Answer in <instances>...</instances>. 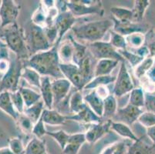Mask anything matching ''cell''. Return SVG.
Segmentation results:
<instances>
[{"instance_id": "6da1fadb", "label": "cell", "mask_w": 155, "mask_h": 154, "mask_svg": "<svg viewBox=\"0 0 155 154\" xmlns=\"http://www.w3.org/2000/svg\"><path fill=\"white\" fill-rule=\"evenodd\" d=\"M59 46L54 45L49 50L33 54L23 61L24 66H28L41 75V76L52 77L55 80L64 78L60 68V59L58 56Z\"/></svg>"}, {"instance_id": "7a4b0ae2", "label": "cell", "mask_w": 155, "mask_h": 154, "mask_svg": "<svg viewBox=\"0 0 155 154\" xmlns=\"http://www.w3.org/2000/svg\"><path fill=\"white\" fill-rule=\"evenodd\" d=\"M113 26L114 22L112 19H107L74 25L71 30L77 40L93 43L102 41L107 32L113 28Z\"/></svg>"}, {"instance_id": "3957f363", "label": "cell", "mask_w": 155, "mask_h": 154, "mask_svg": "<svg viewBox=\"0 0 155 154\" xmlns=\"http://www.w3.org/2000/svg\"><path fill=\"white\" fill-rule=\"evenodd\" d=\"M3 29L4 42L8 49L21 60H27L30 57V53L28 49L25 36L17 23L9 25Z\"/></svg>"}, {"instance_id": "277c9868", "label": "cell", "mask_w": 155, "mask_h": 154, "mask_svg": "<svg viewBox=\"0 0 155 154\" xmlns=\"http://www.w3.org/2000/svg\"><path fill=\"white\" fill-rule=\"evenodd\" d=\"M10 61L9 70L0 80V93L5 91L14 93L19 89V82L24 68L23 60H21L14 55L13 59L10 57Z\"/></svg>"}, {"instance_id": "5b68a950", "label": "cell", "mask_w": 155, "mask_h": 154, "mask_svg": "<svg viewBox=\"0 0 155 154\" xmlns=\"http://www.w3.org/2000/svg\"><path fill=\"white\" fill-rule=\"evenodd\" d=\"M25 38L30 56L37 53L49 50L53 47L46 37L43 28L33 23L29 25V29Z\"/></svg>"}, {"instance_id": "8992f818", "label": "cell", "mask_w": 155, "mask_h": 154, "mask_svg": "<svg viewBox=\"0 0 155 154\" xmlns=\"http://www.w3.org/2000/svg\"><path fill=\"white\" fill-rule=\"evenodd\" d=\"M68 10L74 16L83 17L91 15H100L102 16L104 13L103 3L101 1L93 0H75L66 1Z\"/></svg>"}, {"instance_id": "52a82bcc", "label": "cell", "mask_w": 155, "mask_h": 154, "mask_svg": "<svg viewBox=\"0 0 155 154\" xmlns=\"http://www.w3.org/2000/svg\"><path fill=\"white\" fill-rule=\"evenodd\" d=\"M87 46L90 53L97 61L101 59H114L120 63L125 61L123 56L110 42L99 41L93 43H87Z\"/></svg>"}, {"instance_id": "ba28073f", "label": "cell", "mask_w": 155, "mask_h": 154, "mask_svg": "<svg viewBox=\"0 0 155 154\" xmlns=\"http://www.w3.org/2000/svg\"><path fill=\"white\" fill-rule=\"evenodd\" d=\"M134 89V85L127 70L126 63L125 61L121 62L119 72L114 83L113 94L116 98H119L130 93Z\"/></svg>"}, {"instance_id": "9c48e42d", "label": "cell", "mask_w": 155, "mask_h": 154, "mask_svg": "<svg viewBox=\"0 0 155 154\" xmlns=\"http://www.w3.org/2000/svg\"><path fill=\"white\" fill-rule=\"evenodd\" d=\"M19 5L12 0H2L0 4V25L2 28L16 23L19 14Z\"/></svg>"}, {"instance_id": "30bf717a", "label": "cell", "mask_w": 155, "mask_h": 154, "mask_svg": "<svg viewBox=\"0 0 155 154\" xmlns=\"http://www.w3.org/2000/svg\"><path fill=\"white\" fill-rule=\"evenodd\" d=\"M60 70L63 73L64 78L70 81L72 86L75 87L76 90L82 91L87 85V82L80 73L78 66L74 63H60Z\"/></svg>"}, {"instance_id": "8fae6325", "label": "cell", "mask_w": 155, "mask_h": 154, "mask_svg": "<svg viewBox=\"0 0 155 154\" xmlns=\"http://www.w3.org/2000/svg\"><path fill=\"white\" fill-rule=\"evenodd\" d=\"M76 19L77 18L69 10L58 14L53 24L58 31V40L55 45L60 46L65 34L75 25Z\"/></svg>"}, {"instance_id": "7c38bea8", "label": "cell", "mask_w": 155, "mask_h": 154, "mask_svg": "<svg viewBox=\"0 0 155 154\" xmlns=\"http://www.w3.org/2000/svg\"><path fill=\"white\" fill-rule=\"evenodd\" d=\"M143 112L142 109L127 103L124 107L118 108L116 115L113 118L112 121L123 123L128 126H131L138 120V118Z\"/></svg>"}, {"instance_id": "4fadbf2b", "label": "cell", "mask_w": 155, "mask_h": 154, "mask_svg": "<svg viewBox=\"0 0 155 154\" xmlns=\"http://www.w3.org/2000/svg\"><path fill=\"white\" fill-rule=\"evenodd\" d=\"M112 20L114 22L113 31L118 34H120L121 36L124 37L129 36L130 34L136 33V32L146 34L150 30L148 25L141 23V22L140 23L133 22H121L114 19H112Z\"/></svg>"}, {"instance_id": "5bb4252c", "label": "cell", "mask_w": 155, "mask_h": 154, "mask_svg": "<svg viewBox=\"0 0 155 154\" xmlns=\"http://www.w3.org/2000/svg\"><path fill=\"white\" fill-rule=\"evenodd\" d=\"M111 122L112 120H107L100 123L91 124L85 133L87 142L90 144H94L102 139L110 130Z\"/></svg>"}, {"instance_id": "9a60e30c", "label": "cell", "mask_w": 155, "mask_h": 154, "mask_svg": "<svg viewBox=\"0 0 155 154\" xmlns=\"http://www.w3.org/2000/svg\"><path fill=\"white\" fill-rule=\"evenodd\" d=\"M71 87L72 84L66 78L57 79L52 81V90L54 101L53 107L58 105L68 97Z\"/></svg>"}, {"instance_id": "2e32d148", "label": "cell", "mask_w": 155, "mask_h": 154, "mask_svg": "<svg viewBox=\"0 0 155 154\" xmlns=\"http://www.w3.org/2000/svg\"><path fill=\"white\" fill-rule=\"evenodd\" d=\"M67 120H73L83 124H96L102 123L103 119L98 116L95 113L91 110L88 105H86L84 109L81 110L79 113L73 115L67 116Z\"/></svg>"}, {"instance_id": "e0dca14e", "label": "cell", "mask_w": 155, "mask_h": 154, "mask_svg": "<svg viewBox=\"0 0 155 154\" xmlns=\"http://www.w3.org/2000/svg\"><path fill=\"white\" fill-rule=\"evenodd\" d=\"M97 60H96L91 53H87V56L78 63V67L80 71L84 78L87 84L91 82L94 78V72H95V66Z\"/></svg>"}, {"instance_id": "ac0fdd59", "label": "cell", "mask_w": 155, "mask_h": 154, "mask_svg": "<svg viewBox=\"0 0 155 154\" xmlns=\"http://www.w3.org/2000/svg\"><path fill=\"white\" fill-rule=\"evenodd\" d=\"M40 94L42 97V100L44 103L46 109L53 110L54 106L53 101V94L52 90V81L48 76H42L41 85H40Z\"/></svg>"}, {"instance_id": "d6986e66", "label": "cell", "mask_w": 155, "mask_h": 154, "mask_svg": "<svg viewBox=\"0 0 155 154\" xmlns=\"http://www.w3.org/2000/svg\"><path fill=\"white\" fill-rule=\"evenodd\" d=\"M85 143H87L85 133L70 134L68 143L62 150L63 154H78Z\"/></svg>"}, {"instance_id": "ffe728a7", "label": "cell", "mask_w": 155, "mask_h": 154, "mask_svg": "<svg viewBox=\"0 0 155 154\" xmlns=\"http://www.w3.org/2000/svg\"><path fill=\"white\" fill-rule=\"evenodd\" d=\"M0 110H2L15 121L19 116V113L14 107L11 99V93L9 92L5 91L0 93Z\"/></svg>"}, {"instance_id": "44dd1931", "label": "cell", "mask_w": 155, "mask_h": 154, "mask_svg": "<svg viewBox=\"0 0 155 154\" xmlns=\"http://www.w3.org/2000/svg\"><path fill=\"white\" fill-rule=\"evenodd\" d=\"M86 104L97 114L98 116H103L104 112V100L97 95L95 90H92L91 93L84 97Z\"/></svg>"}, {"instance_id": "7402d4cb", "label": "cell", "mask_w": 155, "mask_h": 154, "mask_svg": "<svg viewBox=\"0 0 155 154\" xmlns=\"http://www.w3.org/2000/svg\"><path fill=\"white\" fill-rule=\"evenodd\" d=\"M42 119L45 124L51 126H61L67 120V116L63 115L56 110L45 109L42 114Z\"/></svg>"}, {"instance_id": "603a6c76", "label": "cell", "mask_w": 155, "mask_h": 154, "mask_svg": "<svg viewBox=\"0 0 155 154\" xmlns=\"http://www.w3.org/2000/svg\"><path fill=\"white\" fill-rule=\"evenodd\" d=\"M120 62L114 59H101L97 62L94 72L95 76H110L113 70L118 66Z\"/></svg>"}, {"instance_id": "cb8c5ba5", "label": "cell", "mask_w": 155, "mask_h": 154, "mask_svg": "<svg viewBox=\"0 0 155 154\" xmlns=\"http://www.w3.org/2000/svg\"><path fill=\"white\" fill-rule=\"evenodd\" d=\"M110 129L116 133L120 136L125 138V139H128V140L135 142V141L139 139V137H137L136 134L130 129V126L123 123L112 121L111 122Z\"/></svg>"}, {"instance_id": "d4e9b609", "label": "cell", "mask_w": 155, "mask_h": 154, "mask_svg": "<svg viewBox=\"0 0 155 154\" xmlns=\"http://www.w3.org/2000/svg\"><path fill=\"white\" fill-rule=\"evenodd\" d=\"M118 110L117 101L114 94H110L104 100V112L102 119L104 121L112 120Z\"/></svg>"}, {"instance_id": "484cf974", "label": "cell", "mask_w": 155, "mask_h": 154, "mask_svg": "<svg viewBox=\"0 0 155 154\" xmlns=\"http://www.w3.org/2000/svg\"><path fill=\"white\" fill-rule=\"evenodd\" d=\"M86 103L84 101V96L82 92L76 90L69 97V109L70 115L77 114L84 109L86 106Z\"/></svg>"}, {"instance_id": "4316f807", "label": "cell", "mask_w": 155, "mask_h": 154, "mask_svg": "<svg viewBox=\"0 0 155 154\" xmlns=\"http://www.w3.org/2000/svg\"><path fill=\"white\" fill-rule=\"evenodd\" d=\"M73 46L70 40L61 42L58 47V56L60 63H72L73 61Z\"/></svg>"}, {"instance_id": "83f0119b", "label": "cell", "mask_w": 155, "mask_h": 154, "mask_svg": "<svg viewBox=\"0 0 155 154\" xmlns=\"http://www.w3.org/2000/svg\"><path fill=\"white\" fill-rule=\"evenodd\" d=\"M154 147L155 145L150 146L139 138L138 140L131 143L126 154H153Z\"/></svg>"}, {"instance_id": "f1b7e54d", "label": "cell", "mask_w": 155, "mask_h": 154, "mask_svg": "<svg viewBox=\"0 0 155 154\" xmlns=\"http://www.w3.org/2000/svg\"><path fill=\"white\" fill-rule=\"evenodd\" d=\"M68 39L72 42L73 46V50H74L73 63L77 66L78 63L87 56V53H89V49L87 46L80 43L78 40H77L73 35H69Z\"/></svg>"}, {"instance_id": "f546056e", "label": "cell", "mask_w": 155, "mask_h": 154, "mask_svg": "<svg viewBox=\"0 0 155 154\" xmlns=\"http://www.w3.org/2000/svg\"><path fill=\"white\" fill-rule=\"evenodd\" d=\"M150 1L148 0H136L134 1V7L132 8L133 13V22L140 23L143 21L144 14L147 9L150 6Z\"/></svg>"}, {"instance_id": "4dcf8cb0", "label": "cell", "mask_w": 155, "mask_h": 154, "mask_svg": "<svg viewBox=\"0 0 155 154\" xmlns=\"http://www.w3.org/2000/svg\"><path fill=\"white\" fill-rule=\"evenodd\" d=\"M22 78L30 86L36 88H40L41 85V75L38 72L28 66H24L22 72Z\"/></svg>"}, {"instance_id": "1f68e13d", "label": "cell", "mask_w": 155, "mask_h": 154, "mask_svg": "<svg viewBox=\"0 0 155 154\" xmlns=\"http://www.w3.org/2000/svg\"><path fill=\"white\" fill-rule=\"evenodd\" d=\"M19 90L20 92L22 98H23L26 108H28V107L34 105L35 103L42 100V97L40 93L36 92L35 90L24 87H19Z\"/></svg>"}, {"instance_id": "d6a6232c", "label": "cell", "mask_w": 155, "mask_h": 154, "mask_svg": "<svg viewBox=\"0 0 155 154\" xmlns=\"http://www.w3.org/2000/svg\"><path fill=\"white\" fill-rule=\"evenodd\" d=\"M116 76H95L91 82H89L85 86L84 90H94L98 87H107L108 85L115 83Z\"/></svg>"}, {"instance_id": "836d02e7", "label": "cell", "mask_w": 155, "mask_h": 154, "mask_svg": "<svg viewBox=\"0 0 155 154\" xmlns=\"http://www.w3.org/2000/svg\"><path fill=\"white\" fill-rule=\"evenodd\" d=\"M46 109L43 100H40L38 103H35L34 105L26 108L24 111L23 114L26 115L29 119H30L33 123H36L42 116V114L43 113V110Z\"/></svg>"}, {"instance_id": "e575fe53", "label": "cell", "mask_w": 155, "mask_h": 154, "mask_svg": "<svg viewBox=\"0 0 155 154\" xmlns=\"http://www.w3.org/2000/svg\"><path fill=\"white\" fill-rule=\"evenodd\" d=\"M110 12L113 15V19L121 22H132L133 13L132 9L124 7L113 6L110 8Z\"/></svg>"}, {"instance_id": "d590c367", "label": "cell", "mask_w": 155, "mask_h": 154, "mask_svg": "<svg viewBox=\"0 0 155 154\" xmlns=\"http://www.w3.org/2000/svg\"><path fill=\"white\" fill-rule=\"evenodd\" d=\"M128 103L138 108H143L145 106V91L142 87H136L130 93Z\"/></svg>"}, {"instance_id": "8d00e7d4", "label": "cell", "mask_w": 155, "mask_h": 154, "mask_svg": "<svg viewBox=\"0 0 155 154\" xmlns=\"http://www.w3.org/2000/svg\"><path fill=\"white\" fill-rule=\"evenodd\" d=\"M46 152V142L42 139L33 137L26 145L25 154H45Z\"/></svg>"}, {"instance_id": "74e56055", "label": "cell", "mask_w": 155, "mask_h": 154, "mask_svg": "<svg viewBox=\"0 0 155 154\" xmlns=\"http://www.w3.org/2000/svg\"><path fill=\"white\" fill-rule=\"evenodd\" d=\"M153 63H154V58L150 56L145 58L140 64L134 68V75L136 78L139 80H143V78L146 76L147 72L153 66Z\"/></svg>"}, {"instance_id": "f35d334b", "label": "cell", "mask_w": 155, "mask_h": 154, "mask_svg": "<svg viewBox=\"0 0 155 154\" xmlns=\"http://www.w3.org/2000/svg\"><path fill=\"white\" fill-rule=\"evenodd\" d=\"M31 19H32V23H33L34 25L40 26L42 28L46 27L48 20L47 9L40 3L39 7L36 8V10L33 13Z\"/></svg>"}, {"instance_id": "ab89813d", "label": "cell", "mask_w": 155, "mask_h": 154, "mask_svg": "<svg viewBox=\"0 0 155 154\" xmlns=\"http://www.w3.org/2000/svg\"><path fill=\"white\" fill-rule=\"evenodd\" d=\"M126 39L127 46V49H135L145 45V34L140 33V32H136V33L130 34L129 36L125 37Z\"/></svg>"}, {"instance_id": "60d3db41", "label": "cell", "mask_w": 155, "mask_h": 154, "mask_svg": "<svg viewBox=\"0 0 155 154\" xmlns=\"http://www.w3.org/2000/svg\"><path fill=\"white\" fill-rule=\"evenodd\" d=\"M46 135L50 136V137H52L54 140L57 142L61 150H63L65 148V146L67 145L70 136V134L67 133V132H65L63 129H60V130L58 131H54V132L47 131Z\"/></svg>"}, {"instance_id": "b9f144b4", "label": "cell", "mask_w": 155, "mask_h": 154, "mask_svg": "<svg viewBox=\"0 0 155 154\" xmlns=\"http://www.w3.org/2000/svg\"><path fill=\"white\" fill-rule=\"evenodd\" d=\"M16 125L19 129L25 134L32 133V129L34 126V123L31 121L30 119L28 118L24 114H19L18 119L15 120Z\"/></svg>"}, {"instance_id": "7bdbcfd3", "label": "cell", "mask_w": 155, "mask_h": 154, "mask_svg": "<svg viewBox=\"0 0 155 154\" xmlns=\"http://www.w3.org/2000/svg\"><path fill=\"white\" fill-rule=\"evenodd\" d=\"M109 42L118 51L127 49L126 39L124 36H121L120 34L117 33L113 30L110 31V40Z\"/></svg>"}, {"instance_id": "ee69618b", "label": "cell", "mask_w": 155, "mask_h": 154, "mask_svg": "<svg viewBox=\"0 0 155 154\" xmlns=\"http://www.w3.org/2000/svg\"><path fill=\"white\" fill-rule=\"evenodd\" d=\"M120 53V54L123 56L124 59L125 60H127L129 62V63L130 64V66L134 69L135 67L140 64L142 61H143V58L140 57L138 56L137 55H136L135 53H134L133 52L130 51L129 49H124V50H119L118 51Z\"/></svg>"}, {"instance_id": "f6af8a7d", "label": "cell", "mask_w": 155, "mask_h": 154, "mask_svg": "<svg viewBox=\"0 0 155 154\" xmlns=\"http://www.w3.org/2000/svg\"><path fill=\"white\" fill-rule=\"evenodd\" d=\"M138 122L142 126L147 129L155 126V113L150 111H143L138 118Z\"/></svg>"}, {"instance_id": "bcb514c9", "label": "cell", "mask_w": 155, "mask_h": 154, "mask_svg": "<svg viewBox=\"0 0 155 154\" xmlns=\"http://www.w3.org/2000/svg\"><path fill=\"white\" fill-rule=\"evenodd\" d=\"M10 93L11 99H12V103H13L15 109L19 114H23L24 111L26 110V106H25L23 98H22L19 90Z\"/></svg>"}, {"instance_id": "7dc6e473", "label": "cell", "mask_w": 155, "mask_h": 154, "mask_svg": "<svg viewBox=\"0 0 155 154\" xmlns=\"http://www.w3.org/2000/svg\"><path fill=\"white\" fill-rule=\"evenodd\" d=\"M9 148L14 154H25L26 152V147L19 137H12L9 139Z\"/></svg>"}, {"instance_id": "c3c4849f", "label": "cell", "mask_w": 155, "mask_h": 154, "mask_svg": "<svg viewBox=\"0 0 155 154\" xmlns=\"http://www.w3.org/2000/svg\"><path fill=\"white\" fill-rule=\"evenodd\" d=\"M145 45L147 46L150 52V56L155 59V31L150 29L145 34Z\"/></svg>"}, {"instance_id": "681fc988", "label": "cell", "mask_w": 155, "mask_h": 154, "mask_svg": "<svg viewBox=\"0 0 155 154\" xmlns=\"http://www.w3.org/2000/svg\"><path fill=\"white\" fill-rule=\"evenodd\" d=\"M46 133H47V130H46L45 123L41 116L39 121L34 124L32 133L35 136V137L38 139H43V136L46 135Z\"/></svg>"}, {"instance_id": "f907efd6", "label": "cell", "mask_w": 155, "mask_h": 154, "mask_svg": "<svg viewBox=\"0 0 155 154\" xmlns=\"http://www.w3.org/2000/svg\"><path fill=\"white\" fill-rule=\"evenodd\" d=\"M43 30H44L48 40L50 41L51 45L53 46L58 40V31L56 29V26L54 25H49V26L43 28Z\"/></svg>"}, {"instance_id": "816d5d0a", "label": "cell", "mask_w": 155, "mask_h": 154, "mask_svg": "<svg viewBox=\"0 0 155 154\" xmlns=\"http://www.w3.org/2000/svg\"><path fill=\"white\" fill-rule=\"evenodd\" d=\"M147 111L155 113V91L151 93L145 92V106Z\"/></svg>"}, {"instance_id": "f5cc1de1", "label": "cell", "mask_w": 155, "mask_h": 154, "mask_svg": "<svg viewBox=\"0 0 155 154\" xmlns=\"http://www.w3.org/2000/svg\"><path fill=\"white\" fill-rule=\"evenodd\" d=\"M130 51H131L133 52L134 53H135L136 55H137L138 56H140V57L145 58L148 57L150 56V52H149V49L147 48V46L146 45L144 46H141V47L138 48V49H129Z\"/></svg>"}, {"instance_id": "db71d44e", "label": "cell", "mask_w": 155, "mask_h": 154, "mask_svg": "<svg viewBox=\"0 0 155 154\" xmlns=\"http://www.w3.org/2000/svg\"><path fill=\"white\" fill-rule=\"evenodd\" d=\"M97 93V94L100 97L103 99V100H105L107 97L109 95H110V93L109 90H108L107 87H101L97 88L96 90H94Z\"/></svg>"}, {"instance_id": "11a10c76", "label": "cell", "mask_w": 155, "mask_h": 154, "mask_svg": "<svg viewBox=\"0 0 155 154\" xmlns=\"http://www.w3.org/2000/svg\"><path fill=\"white\" fill-rule=\"evenodd\" d=\"M147 80H148L150 83H153L155 85V59H154V63H153V66L150 68V70L147 72L146 76Z\"/></svg>"}, {"instance_id": "9f6ffc18", "label": "cell", "mask_w": 155, "mask_h": 154, "mask_svg": "<svg viewBox=\"0 0 155 154\" xmlns=\"http://www.w3.org/2000/svg\"><path fill=\"white\" fill-rule=\"evenodd\" d=\"M146 130L147 136L151 140L153 145H155V126L150 127V128H147V129H146Z\"/></svg>"}, {"instance_id": "6f0895ef", "label": "cell", "mask_w": 155, "mask_h": 154, "mask_svg": "<svg viewBox=\"0 0 155 154\" xmlns=\"http://www.w3.org/2000/svg\"><path fill=\"white\" fill-rule=\"evenodd\" d=\"M0 154H14V153L11 151V149H9V146H6V147L0 148Z\"/></svg>"}, {"instance_id": "680465c9", "label": "cell", "mask_w": 155, "mask_h": 154, "mask_svg": "<svg viewBox=\"0 0 155 154\" xmlns=\"http://www.w3.org/2000/svg\"><path fill=\"white\" fill-rule=\"evenodd\" d=\"M45 154H48V153H47V152H46V153H45Z\"/></svg>"}]
</instances>
